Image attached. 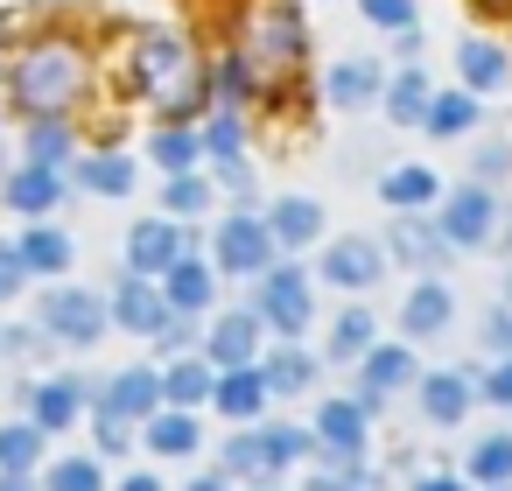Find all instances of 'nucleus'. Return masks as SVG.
I'll list each match as a JSON object with an SVG mask.
<instances>
[{
    "mask_svg": "<svg viewBox=\"0 0 512 491\" xmlns=\"http://www.w3.org/2000/svg\"><path fill=\"white\" fill-rule=\"evenodd\" d=\"M204 204H211V190H204L197 176H169V183H162V211H169V218H197Z\"/></svg>",
    "mask_w": 512,
    "mask_h": 491,
    "instance_id": "ea45409f",
    "label": "nucleus"
},
{
    "mask_svg": "<svg viewBox=\"0 0 512 491\" xmlns=\"http://www.w3.org/2000/svg\"><path fill=\"white\" fill-rule=\"evenodd\" d=\"M183 260H190V239H183L169 218H141V225L127 232V274H148V281L162 274V281H169Z\"/></svg>",
    "mask_w": 512,
    "mask_h": 491,
    "instance_id": "20e7f679",
    "label": "nucleus"
},
{
    "mask_svg": "<svg viewBox=\"0 0 512 491\" xmlns=\"http://www.w3.org/2000/svg\"><path fill=\"white\" fill-rule=\"evenodd\" d=\"M29 162L64 169V162H71V127H64V120H36V127H29Z\"/></svg>",
    "mask_w": 512,
    "mask_h": 491,
    "instance_id": "72a5a7b5",
    "label": "nucleus"
},
{
    "mask_svg": "<svg viewBox=\"0 0 512 491\" xmlns=\"http://www.w3.org/2000/svg\"><path fill=\"white\" fill-rule=\"evenodd\" d=\"M295 57H302V22L288 15V8H267L260 22H253V43H246V64L253 71H295Z\"/></svg>",
    "mask_w": 512,
    "mask_h": 491,
    "instance_id": "1a4fd4ad",
    "label": "nucleus"
},
{
    "mask_svg": "<svg viewBox=\"0 0 512 491\" xmlns=\"http://www.w3.org/2000/svg\"><path fill=\"white\" fill-rule=\"evenodd\" d=\"M113 323L134 330V337H162V330L176 323V309H169V295H162L148 274H120V281H113Z\"/></svg>",
    "mask_w": 512,
    "mask_h": 491,
    "instance_id": "423d86ee",
    "label": "nucleus"
},
{
    "mask_svg": "<svg viewBox=\"0 0 512 491\" xmlns=\"http://www.w3.org/2000/svg\"><path fill=\"white\" fill-rule=\"evenodd\" d=\"M421 414L442 421V428H456V421L470 414V379H463V372H428V379H421Z\"/></svg>",
    "mask_w": 512,
    "mask_h": 491,
    "instance_id": "f3484780",
    "label": "nucleus"
},
{
    "mask_svg": "<svg viewBox=\"0 0 512 491\" xmlns=\"http://www.w3.org/2000/svg\"><path fill=\"white\" fill-rule=\"evenodd\" d=\"M92 435H99V449H106V456H127V421H120V414H106V407H99V428H92Z\"/></svg>",
    "mask_w": 512,
    "mask_h": 491,
    "instance_id": "de8ad7c7",
    "label": "nucleus"
},
{
    "mask_svg": "<svg viewBox=\"0 0 512 491\" xmlns=\"http://www.w3.org/2000/svg\"><path fill=\"white\" fill-rule=\"evenodd\" d=\"M379 190H386V204H400V211L414 218V211H421V204L435 197V176H428V169H393V176H386Z\"/></svg>",
    "mask_w": 512,
    "mask_h": 491,
    "instance_id": "f704fd0d",
    "label": "nucleus"
},
{
    "mask_svg": "<svg viewBox=\"0 0 512 491\" xmlns=\"http://www.w3.org/2000/svg\"><path fill=\"white\" fill-rule=\"evenodd\" d=\"M218 414H232V421H253L260 414V400H267V379L260 372H218Z\"/></svg>",
    "mask_w": 512,
    "mask_h": 491,
    "instance_id": "5701e85b",
    "label": "nucleus"
},
{
    "mask_svg": "<svg viewBox=\"0 0 512 491\" xmlns=\"http://www.w3.org/2000/svg\"><path fill=\"white\" fill-rule=\"evenodd\" d=\"M162 400H169V393H162V372H148V365H127V372L99 393V407H106V414H120V421H134V414H148V421H155V414H162Z\"/></svg>",
    "mask_w": 512,
    "mask_h": 491,
    "instance_id": "f8f14e48",
    "label": "nucleus"
},
{
    "mask_svg": "<svg viewBox=\"0 0 512 491\" xmlns=\"http://www.w3.org/2000/svg\"><path fill=\"white\" fill-rule=\"evenodd\" d=\"M253 351H260V309H225L204 337V358L218 372H253Z\"/></svg>",
    "mask_w": 512,
    "mask_h": 491,
    "instance_id": "9b49d317",
    "label": "nucleus"
},
{
    "mask_svg": "<svg viewBox=\"0 0 512 491\" xmlns=\"http://www.w3.org/2000/svg\"><path fill=\"white\" fill-rule=\"evenodd\" d=\"M491 491H512V484H491Z\"/></svg>",
    "mask_w": 512,
    "mask_h": 491,
    "instance_id": "bf43d9fd",
    "label": "nucleus"
},
{
    "mask_svg": "<svg viewBox=\"0 0 512 491\" xmlns=\"http://www.w3.org/2000/svg\"><path fill=\"white\" fill-rule=\"evenodd\" d=\"M225 470H239V477H274L260 435H232V442H225Z\"/></svg>",
    "mask_w": 512,
    "mask_h": 491,
    "instance_id": "a19ab883",
    "label": "nucleus"
},
{
    "mask_svg": "<svg viewBox=\"0 0 512 491\" xmlns=\"http://www.w3.org/2000/svg\"><path fill=\"white\" fill-rule=\"evenodd\" d=\"M36 456H43V428H36V421H15V428H0V470H8V477H22Z\"/></svg>",
    "mask_w": 512,
    "mask_h": 491,
    "instance_id": "2f4dec72",
    "label": "nucleus"
},
{
    "mask_svg": "<svg viewBox=\"0 0 512 491\" xmlns=\"http://www.w3.org/2000/svg\"><path fill=\"white\" fill-rule=\"evenodd\" d=\"M267 225H274V246H309V239L323 232V211H316L309 197H281Z\"/></svg>",
    "mask_w": 512,
    "mask_h": 491,
    "instance_id": "4be33fe9",
    "label": "nucleus"
},
{
    "mask_svg": "<svg viewBox=\"0 0 512 491\" xmlns=\"http://www.w3.org/2000/svg\"><path fill=\"white\" fill-rule=\"evenodd\" d=\"M22 260H29V274H64V267H71V239H64L57 225H36V232L22 239Z\"/></svg>",
    "mask_w": 512,
    "mask_h": 491,
    "instance_id": "c756f323",
    "label": "nucleus"
},
{
    "mask_svg": "<svg viewBox=\"0 0 512 491\" xmlns=\"http://www.w3.org/2000/svg\"><path fill=\"white\" fill-rule=\"evenodd\" d=\"M204 148H211L218 162H239V113H232V106H225V113L204 127Z\"/></svg>",
    "mask_w": 512,
    "mask_h": 491,
    "instance_id": "79ce46f5",
    "label": "nucleus"
},
{
    "mask_svg": "<svg viewBox=\"0 0 512 491\" xmlns=\"http://www.w3.org/2000/svg\"><path fill=\"white\" fill-rule=\"evenodd\" d=\"M498 232V197L484 190V183H463L449 204H442V239L449 246H484Z\"/></svg>",
    "mask_w": 512,
    "mask_h": 491,
    "instance_id": "9d476101",
    "label": "nucleus"
},
{
    "mask_svg": "<svg viewBox=\"0 0 512 491\" xmlns=\"http://www.w3.org/2000/svg\"><path fill=\"white\" fill-rule=\"evenodd\" d=\"M43 491H106V470L92 456H64V463H50V484Z\"/></svg>",
    "mask_w": 512,
    "mask_h": 491,
    "instance_id": "4c0bfd02",
    "label": "nucleus"
},
{
    "mask_svg": "<svg viewBox=\"0 0 512 491\" xmlns=\"http://www.w3.org/2000/svg\"><path fill=\"white\" fill-rule=\"evenodd\" d=\"M372 92H379V71H372V64H358V57H351V64H337V71H330V106L358 113Z\"/></svg>",
    "mask_w": 512,
    "mask_h": 491,
    "instance_id": "cd10ccee",
    "label": "nucleus"
},
{
    "mask_svg": "<svg viewBox=\"0 0 512 491\" xmlns=\"http://www.w3.org/2000/svg\"><path fill=\"white\" fill-rule=\"evenodd\" d=\"M309 491H379V477H372V470H330V477L309 484Z\"/></svg>",
    "mask_w": 512,
    "mask_h": 491,
    "instance_id": "09e8293b",
    "label": "nucleus"
},
{
    "mask_svg": "<svg viewBox=\"0 0 512 491\" xmlns=\"http://www.w3.org/2000/svg\"><path fill=\"white\" fill-rule=\"evenodd\" d=\"M358 8H365V22H379V29H414V0H358Z\"/></svg>",
    "mask_w": 512,
    "mask_h": 491,
    "instance_id": "37998d69",
    "label": "nucleus"
},
{
    "mask_svg": "<svg viewBox=\"0 0 512 491\" xmlns=\"http://www.w3.org/2000/svg\"><path fill=\"white\" fill-rule=\"evenodd\" d=\"M22 281H29L22 246H8V239H0V302H15V295H22Z\"/></svg>",
    "mask_w": 512,
    "mask_h": 491,
    "instance_id": "c03bdc74",
    "label": "nucleus"
},
{
    "mask_svg": "<svg viewBox=\"0 0 512 491\" xmlns=\"http://www.w3.org/2000/svg\"><path fill=\"white\" fill-rule=\"evenodd\" d=\"M372 351V309H344L330 323V358H365Z\"/></svg>",
    "mask_w": 512,
    "mask_h": 491,
    "instance_id": "473e14b6",
    "label": "nucleus"
},
{
    "mask_svg": "<svg viewBox=\"0 0 512 491\" xmlns=\"http://www.w3.org/2000/svg\"><path fill=\"white\" fill-rule=\"evenodd\" d=\"M260 379H267V393H309L316 358H309V351H295V344H281V351L260 365Z\"/></svg>",
    "mask_w": 512,
    "mask_h": 491,
    "instance_id": "393cba45",
    "label": "nucleus"
},
{
    "mask_svg": "<svg viewBox=\"0 0 512 491\" xmlns=\"http://www.w3.org/2000/svg\"><path fill=\"white\" fill-rule=\"evenodd\" d=\"M120 491H162V484H155V477H127Z\"/></svg>",
    "mask_w": 512,
    "mask_h": 491,
    "instance_id": "6e6d98bb",
    "label": "nucleus"
},
{
    "mask_svg": "<svg viewBox=\"0 0 512 491\" xmlns=\"http://www.w3.org/2000/svg\"><path fill=\"white\" fill-rule=\"evenodd\" d=\"M428 85H421V71H400L393 85H386V113L400 120V127H428Z\"/></svg>",
    "mask_w": 512,
    "mask_h": 491,
    "instance_id": "bb28decb",
    "label": "nucleus"
},
{
    "mask_svg": "<svg viewBox=\"0 0 512 491\" xmlns=\"http://www.w3.org/2000/svg\"><path fill=\"white\" fill-rule=\"evenodd\" d=\"M456 71H463V85H470V92H498L512 64H505V50H498V43H477V36H470V43L456 50Z\"/></svg>",
    "mask_w": 512,
    "mask_h": 491,
    "instance_id": "aec40b11",
    "label": "nucleus"
},
{
    "mask_svg": "<svg viewBox=\"0 0 512 491\" xmlns=\"http://www.w3.org/2000/svg\"><path fill=\"white\" fill-rule=\"evenodd\" d=\"M148 148H155V162H162L169 176H190V162H197V141H190L183 127H155V141H148Z\"/></svg>",
    "mask_w": 512,
    "mask_h": 491,
    "instance_id": "58836bf2",
    "label": "nucleus"
},
{
    "mask_svg": "<svg viewBox=\"0 0 512 491\" xmlns=\"http://www.w3.org/2000/svg\"><path fill=\"white\" fill-rule=\"evenodd\" d=\"M484 351L512 358V309H491V316H484Z\"/></svg>",
    "mask_w": 512,
    "mask_h": 491,
    "instance_id": "a18cd8bd",
    "label": "nucleus"
},
{
    "mask_svg": "<svg viewBox=\"0 0 512 491\" xmlns=\"http://www.w3.org/2000/svg\"><path fill=\"white\" fill-rule=\"evenodd\" d=\"M190 491H232V484H225V477H197Z\"/></svg>",
    "mask_w": 512,
    "mask_h": 491,
    "instance_id": "4d7b16f0",
    "label": "nucleus"
},
{
    "mask_svg": "<svg viewBox=\"0 0 512 491\" xmlns=\"http://www.w3.org/2000/svg\"><path fill=\"white\" fill-rule=\"evenodd\" d=\"M253 309H260V323H274L281 337H302L309 316H316V309H309V281H302V267H274V274L260 281V302H253Z\"/></svg>",
    "mask_w": 512,
    "mask_h": 491,
    "instance_id": "0eeeda50",
    "label": "nucleus"
},
{
    "mask_svg": "<svg viewBox=\"0 0 512 491\" xmlns=\"http://www.w3.org/2000/svg\"><path fill=\"white\" fill-rule=\"evenodd\" d=\"M8 204H15L22 218H43L50 204H64V169H43V162L15 169V176H8Z\"/></svg>",
    "mask_w": 512,
    "mask_h": 491,
    "instance_id": "4468645a",
    "label": "nucleus"
},
{
    "mask_svg": "<svg viewBox=\"0 0 512 491\" xmlns=\"http://www.w3.org/2000/svg\"><path fill=\"white\" fill-rule=\"evenodd\" d=\"M218 176H225V190H246L253 176H246V162H218Z\"/></svg>",
    "mask_w": 512,
    "mask_h": 491,
    "instance_id": "864d4df0",
    "label": "nucleus"
},
{
    "mask_svg": "<svg viewBox=\"0 0 512 491\" xmlns=\"http://www.w3.org/2000/svg\"><path fill=\"white\" fill-rule=\"evenodd\" d=\"M36 330L64 337V344H99L106 337V302L85 295V288H50L43 309H36Z\"/></svg>",
    "mask_w": 512,
    "mask_h": 491,
    "instance_id": "7ed1b4c3",
    "label": "nucleus"
},
{
    "mask_svg": "<svg viewBox=\"0 0 512 491\" xmlns=\"http://www.w3.org/2000/svg\"><path fill=\"white\" fill-rule=\"evenodd\" d=\"M470 477H477V484H512V435H505V428L470 449Z\"/></svg>",
    "mask_w": 512,
    "mask_h": 491,
    "instance_id": "7c9ffc66",
    "label": "nucleus"
},
{
    "mask_svg": "<svg viewBox=\"0 0 512 491\" xmlns=\"http://www.w3.org/2000/svg\"><path fill=\"white\" fill-rule=\"evenodd\" d=\"M512 169V148H484L477 155V183H491V176H505Z\"/></svg>",
    "mask_w": 512,
    "mask_h": 491,
    "instance_id": "3c124183",
    "label": "nucleus"
},
{
    "mask_svg": "<svg viewBox=\"0 0 512 491\" xmlns=\"http://www.w3.org/2000/svg\"><path fill=\"white\" fill-rule=\"evenodd\" d=\"M78 400H85V393H78V379H50V386H36V393H29V421H36L43 435H57V428H71V421H78Z\"/></svg>",
    "mask_w": 512,
    "mask_h": 491,
    "instance_id": "a211bd4d",
    "label": "nucleus"
},
{
    "mask_svg": "<svg viewBox=\"0 0 512 491\" xmlns=\"http://www.w3.org/2000/svg\"><path fill=\"white\" fill-rule=\"evenodd\" d=\"M211 253H218V267H225V274H267V260H274V225H260V218H246V211H232V218L218 225Z\"/></svg>",
    "mask_w": 512,
    "mask_h": 491,
    "instance_id": "39448f33",
    "label": "nucleus"
},
{
    "mask_svg": "<svg viewBox=\"0 0 512 491\" xmlns=\"http://www.w3.org/2000/svg\"><path fill=\"white\" fill-rule=\"evenodd\" d=\"M218 365H197V358H176L169 372H162V393L176 400V407H197V400H211L218 393V379H211Z\"/></svg>",
    "mask_w": 512,
    "mask_h": 491,
    "instance_id": "a878e982",
    "label": "nucleus"
},
{
    "mask_svg": "<svg viewBox=\"0 0 512 491\" xmlns=\"http://www.w3.org/2000/svg\"><path fill=\"white\" fill-rule=\"evenodd\" d=\"M449 309H456V302H449V288H442V281H421V288L407 295L400 323H407V337H435V330L449 323Z\"/></svg>",
    "mask_w": 512,
    "mask_h": 491,
    "instance_id": "412c9836",
    "label": "nucleus"
},
{
    "mask_svg": "<svg viewBox=\"0 0 512 491\" xmlns=\"http://www.w3.org/2000/svg\"><path fill=\"white\" fill-rule=\"evenodd\" d=\"M260 449H267V463H274V470H288V463H302V456L316 449V435H309V428H281V421H274V428H260Z\"/></svg>",
    "mask_w": 512,
    "mask_h": 491,
    "instance_id": "c9c22d12",
    "label": "nucleus"
},
{
    "mask_svg": "<svg viewBox=\"0 0 512 491\" xmlns=\"http://www.w3.org/2000/svg\"><path fill=\"white\" fill-rule=\"evenodd\" d=\"M484 400L491 407H512V358H498V372H484Z\"/></svg>",
    "mask_w": 512,
    "mask_h": 491,
    "instance_id": "8fccbe9b",
    "label": "nucleus"
},
{
    "mask_svg": "<svg viewBox=\"0 0 512 491\" xmlns=\"http://www.w3.org/2000/svg\"><path fill=\"white\" fill-rule=\"evenodd\" d=\"M477 120V99L470 92H435V106H428V134H463Z\"/></svg>",
    "mask_w": 512,
    "mask_h": 491,
    "instance_id": "e433bc0d",
    "label": "nucleus"
},
{
    "mask_svg": "<svg viewBox=\"0 0 512 491\" xmlns=\"http://www.w3.org/2000/svg\"><path fill=\"white\" fill-rule=\"evenodd\" d=\"M190 337H197V323H190V316H176V323L162 330V351L176 358V351H190Z\"/></svg>",
    "mask_w": 512,
    "mask_h": 491,
    "instance_id": "603ef678",
    "label": "nucleus"
},
{
    "mask_svg": "<svg viewBox=\"0 0 512 491\" xmlns=\"http://www.w3.org/2000/svg\"><path fill=\"white\" fill-rule=\"evenodd\" d=\"M386 253H393L400 267H435V260L449 253V239H442V225H421V218H400V225L386 232Z\"/></svg>",
    "mask_w": 512,
    "mask_h": 491,
    "instance_id": "2eb2a0df",
    "label": "nucleus"
},
{
    "mask_svg": "<svg viewBox=\"0 0 512 491\" xmlns=\"http://www.w3.org/2000/svg\"><path fill=\"white\" fill-rule=\"evenodd\" d=\"M134 85H141L162 113H190V106L204 99V78H197L190 43H183V36H162V29L141 36V50H134Z\"/></svg>",
    "mask_w": 512,
    "mask_h": 491,
    "instance_id": "f257e3e1",
    "label": "nucleus"
},
{
    "mask_svg": "<svg viewBox=\"0 0 512 491\" xmlns=\"http://www.w3.org/2000/svg\"><path fill=\"white\" fill-rule=\"evenodd\" d=\"M323 274H330L337 288H372V281L386 274V246H379V239H337L330 260H323Z\"/></svg>",
    "mask_w": 512,
    "mask_h": 491,
    "instance_id": "ddd939ff",
    "label": "nucleus"
},
{
    "mask_svg": "<svg viewBox=\"0 0 512 491\" xmlns=\"http://www.w3.org/2000/svg\"><path fill=\"white\" fill-rule=\"evenodd\" d=\"M85 92V57L71 43H36L22 64H15V99L36 113V120H64V106Z\"/></svg>",
    "mask_w": 512,
    "mask_h": 491,
    "instance_id": "f03ea898",
    "label": "nucleus"
},
{
    "mask_svg": "<svg viewBox=\"0 0 512 491\" xmlns=\"http://www.w3.org/2000/svg\"><path fill=\"white\" fill-rule=\"evenodd\" d=\"M407 379H414V358H407L400 344H372V351H365V407H372L379 393H400Z\"/></svg>",
    "mask_w": 512,
    "mask_h": 491,
    "instance_id": "6ab92c4d",
    "label": "nucleus"
},
{
    "mask_svg": "<svg viewBox=\"0 0 512 491\" xmlns=\"http://www.w3.org/2000/svg\"><path fill=\"white\" fill-rule=\"evenodd\" d=\"M162 295H169V309H176V316H197V309H211V295H218V274H211V267L190 253V260H183V267L162 281Z\"/></svg>",
    "mask_w": 512,
    "mask_h": 491,
    "instance_id": "dca6fc26",
    "label": "nucleus"
},
{
    "mask_svg": "<svg viewBox=\"0 0 512 491\" xmlns=\"http://www.w3.org/2000/svg\"><path fill=\"white\" fill-rule=\"evenodd\" d=\"M197 442H204V428L190 421V407H169V414L148 421V449H155V456H190Z\"/></svg>",
    "mask_w": 512,
    "mask_h": 491,
    "instance_id": "b1692460",
    "label": "nucleus"
},
{
    "mask_svg": "<svg viewBox=\"0 0 512 491\" xmlns=\"http://www.w3.org/2000/svg\"><path fill=\"white\" fill-rule=\"evenodd\" d=\"M316 449L330 470H358V449H365V400H323L316 414Z\"/></svg>",
    "mask_w": 512,
    "mask_h": 491,
    "instance_id": "6e6552de",
    "label": "nucleus"
},
{
    "mask_svg": "<svg viewBox=\"0 0 512 491\" xmlns=\"http://www.w3.org/2000/svg\"><path fill=\"white\" fill-rule=\"evenodd\" d=\"M218 99H225V106H239V99H246V57L218 64Z\"/></svg>",
    "mask_w": 512,
    "mask_h": 491,
    "instance_id": "49530a36",
    "label": "nucleus"
},
{
    "mask_svg": "<svg viewBox=\"0 0 512 491\" xmlns=\"http://www.w3.org/2000/svg\"><path fill=\"white\" fill-rule=\"evenodd\" d=\"M0 491H29V477H0Z\"/></svg>",
    "mask_w": 512,
    "mask_h": 491,
    "instance_id": "13d9d810",
    "label": "nucleus"
},
{
    "mask_svg": "<svg viewBox=\"0 0 512 491\" xmlns=\"http://www.w3.org/2000/svg\"><path fill=\"white\" fill-rule=\"evenodd\" d=\"M414 491H463V484H449V477H421Z\"/></svg>",
    "mask_w": 512,
    "mask_h": 491,
    "instance_id": "5fc2aeb1",
    "label": "nucleus"
},
{
    "mask_svg": "<svg viewBox=\"0 0 512 491\" xmlns=\"http://www.w3.org/2000/svg\"><path fill=\"white\" fill-rule=\"evenodd\" d=\"M78 183L99 190V197H127L134 190V162L127 155H92V162H78Z\"/></svg>",
    "mask_w": 512,
    "mask_h": 491,
    "instance_id": "c85d7f7f",
    "label": "nucleus"
}]
</instances>
